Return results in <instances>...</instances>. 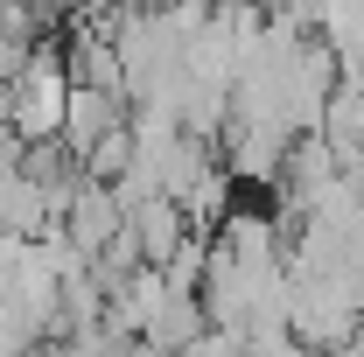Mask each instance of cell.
Listing matches in <instances>:
<instances>
[{
	"label": "cell",
	"mask_w": 364,
	"mask_h": 357,
	"mask_svg": "<svg viewBox=\"0 0 364 357\" xmlns=\"http://www.w3.org/2000/svg\"><path fill=\"white\" fill-rule=\"evenodd\" d=\"M336 182H343V176H336V161H329V147H322L316 134L287 140V161H280V203H287V211H301V218H309Z\"/></svg>",
	"instance_id": "6da1fadb"
},
{
	"label": "cell",
	"mask_w": 364,
	"mask_h": 357,
	"mask_svg": "<svg viewBox=\"0 0 364 357\" xmlns=\"http://www.w3.org/2000/svg\"><path fill=\"white\" fill-rule=\"evenodd\" d=\"M225 169L231 182H280V161H287V134H273V127H225Z\"/></svg>",
	"instance_id": "7a4b0ae2"
},
{
	"label": "cell",
	"mask_w": 364,
	"mask_h": 357,
	"mask_svg": "<svg viewBox=\"0 0 364 357\" xmlns=\"http://www.w3.org/2000/svg\"><path fill=\"white\" fill-rule=\"evenodd\" d=\"M127 231H134V245H140V267H168L176 260V245L189 238V224H182V211L168 203V196H147L140 211H127Z\"/></svg>",
	"instance_id": "3957f363"
},
{
	"label": "cell",
	"mask_w": 364,
	"mask_h": 357,
	"mask_svg": "<svg viewBox=\"0 0 364 357\" xmlns=\"http://www.w3.org/2000/svg\"><path fill=\"white\" fill-rule=\"evenodd\" d=\"M316 140L329 147V161H336V176H350L364 161V98L358 91H329V105H322V127Z\"/></svg>",
	"instance_id": "277c9868"
},
{
	"label": "cell",
	"mask_w": 364,
	"mask_h": 357,
	"mask_svg": "<svg viewBox=\"0 0 364 357\" xmlns=\"http://www.w3.org/2000/svg\"><path fill=\"white\" fill-rule=\"evenodd\" d=\"M203 329H210V322H203V302H196V294H161V309L147 315L140 343H147L154 357H176L182 343H196Z\"/></svg>",
	"instance_id": "5b68a950"
},
{
	"label": "cell",
	"mask_w": 364,
	"mask_h": 357,
	"mask_svg": "<svg viewBox=\"0 0 364 357\" xmlns=\"http://www.w3.org/2000/svg\"><path fill=\"white\" fill-rule=\"evenodd\" d=\"M176 357H245V336H225V329H203L196 343H182Z\"/></svg>",
	"instance_id": "8992f818"
},
{
	"label": "cell",
	"mask_w": 364,
	"mask_h": 357,
	"mask_svg": "<svg viewBox=\"0 0 364 357\" xmlns=\"http://www.w3.org/2000/svg\"><path fill=\"white\" fill-rule=\"evenodd\" d=\"M343 357H364V322H358V336H350V343H343Z\"/></svg>",
	"instance_id": "52a82bcc"
},
{
	"label": "cell",
	"mask_w": 364,
	"mask_h": 357,
	"mask_svg": "<svg viewBox=\"0 0 364 357\" xmlns=\"http://www.w3.org/2000/svg\"><path fill=\"white\" fill-rule=\"evenodd\" d=\"M309 357H336V351H309Z\"/></svg>",
	"instance_id": "ba28073f"
},
{
	"label": "cell",
	"mask_w": 364,
	"mask_h": 357,
	"mask_svg": "<svg viewBox=\"0 0 364 357\" xmlns=\"http://www.w3.org/2000/svg\"><path fill=\"white\" fill-rule=\"evenodd\" d=\"M203 7H225V0H203Z\"/></svg>",
	"instance_id": "9c48e42d"
}]
</instances>
